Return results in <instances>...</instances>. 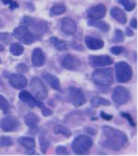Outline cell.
Here are the masks:
<instances>
[{"label":"cell","instance_id":"4fadbf2b","mask_svg":"<svg viewBox=\"0 0 138 156\" xmlns=\"http://www.w3.org/2000/svg\"><path fill=\"white\" fill-rule=\"evenodd\" d=\"M90 65L94 68L104 67L113 63V58L109 55H90L88 58Z\"/></svg>","mask_w":138,"mask_h":156},{"label":"cell","instance_id":"8992f818","mask_svg":"<svg viewBox=\"0 0 138 156\" xmlns=\"http://www.w3.org/2000/svg\"><path fill=\"white\" fill-rule=\"evenodd\" d=\"M116 78L119 83H125L129 81L133 76L132 66L126 62H120L115 65Z\"/></svg>","mask_w":138,"mask_h":156},{"label":"cell","instance_id":"e575fe53","mask_svg":"<svg viewBox=\"0 0 138 156\" xmlns=\"http://www.w3.org/2000/svg\"><path fill=\"white\" fill-rule=\"evenodd\" d=\"M55 153L57 155H69L70 153L66 147L64 145L58 146L55 148Z\"/></svg>","mask_w":138,"mask_h":156},{"label":"cell","instance_id":"e0dca14e","mask_svg":"<svg viewBox=\"0 0 138 156\" xmlns=\"http://www.w3.org/2000/svg\"><path fill=\"white\" fill-rule=\"evenodd\" d=\"M46 63V57L41 48H35L32 55V63L36 68H41Z\"/></svg>","mask_w":138,"mask_h":156},{"label":"cell","instance_id":"1f68e13d","mask_svg":"<svg viewBox=\"0 0 138 156\" xmlns=\"http://www.w3.org/2000/svg\"><path fill=\"white\" fill-rule=\"evenodd\" d=\"M124 40V33L121 30L116 29L115 32L114 37L113 38V41L115 43H119L123 41Z\"/></svg>","mask_w":138,"mask_h":156},{"label":"cell","instance_id":"ab89813d","mask_svg":"<svg viewBox=\"0 0 138 156\" xmlns=\"http://www.w3.org/2000/svg\"><path fill=\"white\" fill-rule=\"evenodd\" d=\"M99 115L102 119H104L105 120H107V121H110L113 119V115H112L108 114L105 113L104 111H101V112L99 114Z\"/></svg>","mask_w":138,"mask_h":156},{"label":"cell","instance_id":"52a82bcc","mask_svg":"<svg viewBox=\"0 0 138 156\" xmlns=\"http://www.w3.org/2000/svg\"><path fill=\"white\" fill-rule=\"evenodd\" d=\"M12 35L18 40L26 45H30L38 39L37 35L33 34L27 27L24 26L16 27Z\"/></svg>","mask_w":138,"mask_h":156},{"label":"cell","instance_id":"f6af8a7d","mask_svg":"<svg viewBox=\"0 0 138 156\" xmlns=\"http://www.w3.org/2000/svg\"><path fill=\"white\" fill-rule=\"evenodd\" d=\"M1 25H2V24H1V20H0V27H1Z\"/></svg>","mask_w":138,"mask_h":156},{"label":"cell","instance_id":"9c48e42d","mask_svg":"<svg viewBox=\"0 0 138 156\" xmlns=\"http://www.w3.org/2000/svg\"><path fill=\"white\" fill-rule=\"evenodd\" d=\"M30 87L34 96L38 99L44 100L47 97L48 90L40 78L36 77L32 78Z\"/></svg>","mask_w":138,"mask_h":156},{"label":"cell","instance_id":"f1b7e54d","mask_svg":"<svg viewBox=\"0 0 138 156\" xmlns=\"http://www.w3.org/2000/svg\"><path fill=\"white\" fill-rule=\"evenodd\" d=\"M66 11V7L63 4H55L51 9L50 13L52 16L60 15L65 13Z\"/></svg>","mask_w":138,"mask_h":156},{"label":"cell","instance_id":"4316f807","mask_svg":"<svg viewBox=\"0 0 138 156\" xmlns=\"http://www.w3.org/2000/svg\"><path fill=\"white\" fill-rule=\"evenodd\" d=\"M24 49L23 46L19 43H14L10 47V53L15 56H19L24 52Z\"/></svg>","mask_w":138,"mask_h":156},{"label":"cell","instance_id":"bcb514c9","mask_svg":"<svg viewBox=\"0 0 138 156\" xmlns=\"http://www.w3.org/2000/svg\"><path fill=\"white\" fill-rule=\"evenodd\" d=\"M1 63V58H0V63Z\"/></svg>","mask_w":138,"mask_h":156},{"label":"cell","instance_id":"8d00e7d4","mask_svg":"<svg viewBox=\"0 0 138 156\" xmlns=\"http://www.w3.org/2000/svg\"><path fill=\"white\" fill-rule=\"evenodd\" d=\"M16 70L19 74H26L29 72V69L26 65L24 63H20L16 66Z\"/></svg>","mask_w":138,"mask_h":156},{"label":"cell","instance_id":"f546056e","mask_svg":"<svg viewBox=\"0 0 138 156\" xmlns=\"http://www.w3.org/2000/svg\"><path fill=\"white\" fill-rule=\"evenodd\" d=\"M39 143L42 153L45 154L46 151L51 145L50 142L49 140H47L45 137L41 136L39 138Z\"/></svg>","mask_w":138,"mask_h":156},{"label":"cell","instance_id":"3957f363","mask_svg":"<svg viewBox=\"0 0 138 156\" xmlns=\"http://www.w3.org/2000/svg\"><path fill=\"white\" fill-rule=\"evenodd\" d=\"M93 146L91 137L85 135H79L73 140L71 148L76 155H87Z\"/></svg>","mask_w":138,"mask_h":156},{"label":"cell","instance_id":"7a4b0ae2","mask_svg":"<svg viewBox=\"0 0 138 156\" xmlns=\"http://www.w3.org/2000/svg\"><path fill=\"white\" fill-rule=\"evenodd\" d=\"M57 98L66 103H69L75 107L83 106L87 102L85 94L80 88L69 87L61 94L57 95Z\"/></svg>","mask_w":138,"mask_h":156},{"label":"cell","instance_id":"b9f144b4","mask_svg":"<svg viewBox=\"0 0 138 156\" xmlns=\"http://www.w3.org/2000/svg\"><path fill=\"white\" fill-rule=\"evenodd\" d=\"M126 35L127 37H132L134 36L135 33H134V32H133V30L132 29H131L129 27H127V29L126 30Z\"/></svg>","mask_w":138,"mask_h":156},{"label":"cell","instance_id":"d6986e66","mask_svg":"<svg viewBox=\"0 0 138 156\" xmlns=\"http://www.w3.org/2000/svg\"><path fill=\"white\" fill-rule=\"evenodd\" d=\"M42 77L50 86L53 89L55 90H61L60 81L59 78L55 75L49 73H45L42 75Z\"/></svg>","mask_w":138,"mask_h":156},{"label":"cell","instance_id":"7402d4cb","mask_svg":"<svg viewBox=\"0 0 138 156\" xmlns=\"http://www.w3.org/2000/svg\"><path fill=\"white\" fill-rule=\"evenodd\" d=\"M26 125L31 128H34L38 126L40 122V119L38 115L35 113L30 112L26 114L24 118Z\"/></svg>","mask_w":138,"mask_h":156},{"label":"cell","instance_id":"d6a6232c","mask_svg":"<svg viewBox=\"0 0 138 156\" xmlns=\"http://www.w3.org/2000/svg\"><path fill=\"white\" fill-rule=\"evenodd\" d=\"M13 142L11 138L6 136L0 137V146L2 147H8L12 145Z\"/></svg>","mask_w":138,"mask_h":156},{"label":"cell","instance_id":"4dcf8cb0","mask_svg":"<svg viewBox=\"0 0 138 156\" xmlns=\"http://www.w3.org/2000/svg\"><path fill=\"white\" fill-rule=\"evenodd\" d=\"M117 1L124 6L125 9L128 12L132 11L135 7V3L130 2V0H117Z\"/></svg>","mask_w":138,"mask_h":156},{"label":"cell","instance_id":"484cf974","mask_svg":"<svg viewBox=\"0 0 138 156\" xmlns=\"http://www.w3.org/2000/svg\"><path fill=\"white\" fill-rule=\"evenodd\" d=\"M50 40L58 51H65L68 49L67 44L65 41L63 40H60L58 38H57L55 37H51Z\"/></svg>","mask_w":138,"mask_h":156},{"label":"cell","instance_id":"d590c367","mask_svg":"<svg viewBox=\"0 0 138 156\" xmlns=\"http://www.w3.org/2000/svg\"><path fill=\"white\" fill-rule=\"evenodd\" d=\"M12 40L11 35L8 33H0V41L4 43L8 44Z\"/></svg>","mask_w":138,"mask_h":156},{"label":"cell","instance_id":"f35d334b","mask_svg":"<svg viewBox=\"0 0 138 156\" xmlns=\"http://www.w3.org/2000/svg\"><path fill=\"white\" fill-rule=\"evenodd\" d=\"M2 1L4 4H9L12 10L18 7V4L14 0H2Z\"/></svg>","mask_w":138,"mask_h":156},{"label":"cell","instance_id":"ffe728a7","mask_svg":"<svg viewBox=\"0 0 138 156\" xmlns=\"http://www.w3.org/2000/svg\"><path fill=\"white\" fill-rule=\"evenodd\" d=\"M112 16L118 23L124 24L127 21V18L125 12L118 7H113L110 10Z\"/></svg>","mask_w":138,"mask_h":156},{"label":"cell","instance_id":"30bf717a","mask_svg":"<svg viewBox=\"0 0 138 156\" xmlns=\"http://www.w3.org/2000/svg\"><path fill=\"white\" fill-rule=\"evenodd\" d=\"M130 98V93L129 90L124 86H117L115 87L112 100L118 105H123L126 104Z\"/></svg>","mask_w":138,"mask_h":156},{"label":"cell","instance_id":"83f0119b","mask_svg":"<svg viewBox=\"0 0 138 156\" xmlns=\"http://www.w3.org/2000/svg\"><path fill=\"white\" fill-rule=\"evenodd\" d=\"M0 109L3 112L4 114H8L11 109L9 101L2 95L0 94Z\"/></svg>","mask_w":138,"mask_h":156},{"label":"cell","instance_id":"60d3db41","mask_svg":"<svg viewBox=\"0 0 138 156\" xmlns=\"http://www.w3.org/2000/svg\"><path fill=\"white\" fill-rule=\"evenodd\" d=\"M85 132L90 134V135H95L96 134L97 132L95 129H94L93 128H90V127H87L85 128Z\"/></svg>","mask_w":138,"mask_h":156},{"label":"cell","instance_id":"7c38bea8","mask_svg":"<svg viewBox=\"0 0 138 156\" xmlns=\"http://www.w3.org/2000/svg\"><path fill=\"white\" fill-rule=\"evenodd\" d=\"M60 65L64 69L69 71H78L81 66L80 60L76 57L67 54L63 56L60 60Z\"/></svg>","mask_w":138,"mask_h":156},{"label":"cell","instance_id":"7bdbcfd3","mask_svg":"<svg viewBox=\"0 0 138 156\" xmlns=\"http://www.w3.org/2000/svg\"><path fill=\"white\" fill-rule=\"evenodd\" d=\"M130 26L135 29H136L138 27V23L136 18H133L130 21Z\"/></svg>","mask_w":138,"mask_h":156},{"label":"cell","instance_id":"836d02e7","mask_svg":"<svg viewBox=\"0 0 138 156\" xmlns=\"http://www.w3.org/2000/svg\"><path fill=\"white\" fill-rule=\"evenodd\" d=\"M121 115L123 118L127 119L130 125V126L132 127L135 128L136 126V124L133 118L132 117V116L130 114H129L127 112H121Z\"/></svg>","mask_w":138,"mask_h":156},{"label":"cell","instance_id":"44dd1931","mask_svg":"<svg viewBox=\"0 0 138 156\" xmlns=\"http://www.w3.org/2000/svg\"><path fill=\"white\" fill-rule=\"evenodd\" d=\"M87 23L89 26L96 27L103 32H108L110 30L109 24L105 21L100 20H89Z\"/></svg>","mask_w":138,"mask_h":156},{"label":"cell","instance_id":"9a60e30c","mask_svg":"<svg viewBox=\"0 0 138 156\" xmlns=\"http://www.w3.org/2000/svg\"><path fill=\"white\" fill-rule=\"evenodd\" d=\"M61 29L63 33L67 35H72L77 30L75 21L69 17L64 18L61 22Z\"/></svg>","mask_w":138,"mask_h":156},{"label":"cell","instance_id":"cb8c5ba5","mask_svg":"<svg viewBox=\"0 0 138 156\" xmlns=\"http://www.w3.org/2000/svg\"><path fill=\"white\" fill-rule=\"evenodd\" d=\"M90 104L93 108H99L101 106H109L112 105V103L110 100L101 97L96 96L92 98L90 101Z\"/></svg>","mask_w":138,"mask_h":156},{"label":"cell","instance_id":"603a6c76","mask_svg":"<svg viewBox=\"0 0 138 156\" xmlns=\"http://www.w3.org/2000/svg\"><path fill=\"white\" fill-rule=\"evenodd\" d=\"M18 142L28 151H33L36 146L35 139L31 137H22L19 139Z\"/></svg>","mask_w":138,"mask_h":156},{"label":"cell","instance_id":"2e32d148","mask_svg":"<svg viewBox=\"0 0 138 156\" xmlns=\"http://www.w3.org/2000/svg\"><path fill=\"white\" fill-rule=\"evenodd\" d=\"M9 81L11 86L16 89H22L27 84V80L20 74H13L9 77Z\"/></svg>","mask_w":138,"mask_h":156},{"label":"cell","instance_id":"ee69618b","mask_svg":"<svg viewBox=\"0 0 138 156\" xmlns=\"http://www.w3.org/2000/svg\"><path fill=\"white\" fill-rule=\"evenodd\" d=\"M3 50H4L3 46H2L1 44H0V52H1V51H2Z\"/></svg>","mask_w":138,"mask_h":156},{"label":"cell","instance_id":"ba28073f","mask_svg":"<svg viewBox=\"0 0 138 156\" xmlns=\"http://www.w3.org/2000/svg\"><path fill=\"white\" fill-rule=\"evenodd\" d=\"M22 22L26 26L34 30L38 35H43L49 30V24L44 20H38L30 16H25Z\"/></svg>","mask_w":138,"mask_h":156},{"label":"cell","instance_id":"5b68a950","mask_svg":"<svg viewBox=\"0 0 138 156\" xmlns=\"http://www.w3.org/2000/svg\"><path fill=\"white\" fill-rule=\"evenodd\" d=\"M91 79L98 86L102 87L110 86L113 83V71L112 68L97 69L92 74Z\"/></svg>","mask_w":138,"mask_h":156},{"label":"cell","instance_id":"6da1fadb","mask_svg":"<svg viewBox=\"0 0 138 156\" xmlns=\"http://www.w3.org/2000/svg\"><path fill=\"white\" fill-rule=\"evenodd\" d=\"M104 148L113 151H119L129 145L127 136L122 131L105 125L102 128V138L101 142Z\"/></svg>","mask_w":138,"mask_h":156},{"label":"cell","instance_id":"8fae6325","mask_svg":"<svg viewBox=\"0 0 138 156\" xmlns=\"http://www.w3.org/2000/svg\"><path fill=\"white\" fill-rule=\"evenodd\" d=\"M19 126V121L15 116L4 117L0 121V128L4 132H13L16 131Z\"/></svg>","mask_w":138,"mask_h":156},{"label":"cell","instance_id":"277c9868","mask_svg":"<svg viewBox=\"0 0 138 156\" xmlns=\"http://www.w3.org/2000/svg\"><path fill=\"white\" fill-rule=\"evenodd\" d=\"M18 97L21 101L27 104L30 108H34L35 106L38 107L41 110L42 114L44 117H49L53 114L52 110L47 108L43 102L36 99L27 90L21 91L18 94Z\"/></svg>","mask_w":138,"mask_h":156},{"label":"cell","instance_id":"5bb4252c","mask_svg":"<svg viewBox=\"0 0 138 156\" xmlns=\"http://www.w3.org/2000/svg\"><path fill=\"white\" fill-rule=\"evenodd\" d=\"M106 12L105 6L102 4H99L88 9L87 15L90 20H101L104 17Z\"/></svg>","mask_w":138,"mask_h":156},{"label":"cell","instance_id":"74e56055","mask_svg":"<svg viewBox=\"0 0 138 156\" xmlns=\"http://www.w3.org/2000/svg\"><path fill=\"white\" fill-rule=\"evenodd\" d=\"M126 50V48L123 46H115L111 48L110 51L111 52L115 55H119L122 52H123Z\"/></svg>","mask_w":138,"mask_h":156},{"label":"cell","instance_id":"d4e9b609","mask_svg":"<svg viewBox=\"0 0 138 156\" xmlns=\"http://www.w3.org/2000/svg\"><path fill=\"white\" fill-rule=\"evenodd\" d=\"M53 133L56 135H62L66 138H69L71 136V132L69 128L63 125L57 124L53 128Z\"/></svg>","mask_w":138,"mask_h":156},{"label":"cell","instance_id":"ac0fdd59","mask_svg":"<svg viewBox=\"0 0 138 156\" xmlns=\"http://www.w3.org/2000/svg\"><path fill=\"white\" fill-rule=\"evenodd\" d=\"M85 43L86 46L92 51L101 49L104 46V41L102 39L90 36L85 37Z\"/></svg>","mask_w":138,"mask_h":156}]
</instances>
